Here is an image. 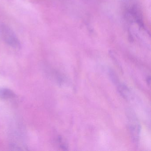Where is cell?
<instances>
[{"instance_id": "6da1fadb", "label": "cell", "mask_w": 151, "mask_h": 151, "mask_svg": "<svg viewBox=\"0 0 151 151\" xmlns=\"http://www.w3.org/2000/svg\"><path fill=\"white\" fill-rule=\"evenodd\" d=\"M0 37L7 45L15 49L21 47V42L14 31L6 24L0 25Z\"/></svg>"}, {"instance_id": "7a4b0ae2", "label": "cell", "mask_w": 151, "mask_h": 151, "mask_svg": "<svg viewBox=\"0 0 151 151\" xmlns=\"http://www.w3.org/2000/svg\"><path fill=\"white\" fill-rule=\"evenodd\" d=\"M126 113L128 119L129 129L130 131L132 140L135 142H137L139 138L140 131V125L139 122L135 113L132 110L129 109Z\"/></svg>"}, {"instance_id": "3957f363", "label": "cell", "mask_w": 151, "mask_h": 151, "mask_svg": "<svg viewBox=\"0 0 151 151\" xmlns=\"http://www.w3.org/2000/svg\"><path fill=\"white\" fill-rule=\"evenodd\" d=\"M16 94L8 88H0V99H8L15 97Z\"/></svg>"}, {"instance_id": "277c9868", "label": "cell", "mask_w": 151, "mask_h": 151, "mask_svg": "<svg viewBox=\"0 0 151 151\" xmlns=\"http://www.w3.org/2000/svg\"><path fill=\"white\" fill-rule=\"evenodd\" d=\"M118 89L119 93L124 99H130V92L129 89L124 84H118Z\"/></svg>"}, {"instance_id": "5b68a950", "label": "cell", "mask_w": 151, "mask_h": 151, "mask_svg": "<svg viewBox=\"0 0 151 151\" xmlns=\"http://www.w3.org/2000/svg\"><path fill=\"white\" fill-rule=\"evenodd\" d=\"M147 83L148 84L150 85V77L148 76L147 77Z\"/></svg>"}]
</instances>
